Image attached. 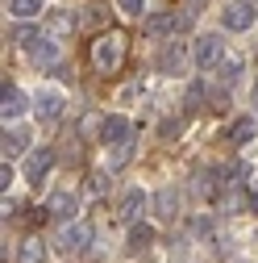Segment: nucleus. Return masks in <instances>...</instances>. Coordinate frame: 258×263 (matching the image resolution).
Returning <instances> with one entry per match:
<instances>
[{
    "label": "nucleus",
    "instance_id": "nucleus-1",
    "mask_svg": "<svg viewBox=\"0 0 258 263\" xmlns=\"http://www.w3.org/2000/svg\"><path fill=\"white\" fill-rule=\"evenodd\" d=\"M88 59H92V67L100 71V76H117L125 67V59H129V38L121 34V29H104V34L92 38Z\"/></svg>",
    "mask_w": 258,
    "mask_h": 263
},
{
    "label": "nucleus",
    "instance_id": "nucleus-2",
    "mask_svg": "<svg viewBox=\"0 0 258 263\" xmlns=\"http://www.w3.org/2000/svg\"><path fill=\"white\" fill-rule=\"evenodd\" d=\"M100 142L113 151V155H109V167H113V172L125 167V163L134 159V146H138V138H134V121H129V117H104V125H100Z\"/></svg>",
    "mask_w": 258,
    "mask_h": 263
},
{
    "label": "nucleus",
    "instance_id": "nucleus-3",
    "mask_svg": "<svg viewBox=\"0 0 258 263\" xmlns=\"http://www.w3.org/2000/svg\"><path fill=\"white\" fill-rule=\"evenodd\" d=\"M17 42L25 46V54L38 63V67H58V42L46 34H34V29H17Z\"/></svg>",
    "mask_w": 258,
    "mask_h": 263
},
{
    "label": "nucleus",
    "instance_id": "nucleus-4",
    "mask_svg": "<svg viewBox=\"0 0 258 263\" xmlns=\"http://www.w3.org/2000/svg\"><path fill=\"white\" fill-rule=\"evenodd\" d=\"M191 63H196L200 71H217L221 63H225V42L217 34H200L196 46H191Z\"/></svg>",
    "mask_w": 258,
    "mask_h": 263
},
{
    "label": "nucleus",
    "instance_id": "nucleus-5",
    "mask_svg": "<svg viewBox=\"0 0 258 263\" xmlns=\"http://www.w3.org/2000/svg\"><path fill=\"white\" fill-rule=\"evenodd\" d=\"M92 247V226L88 221H67L58 230V251L62 255H83Z\"/></svg>",
    "mask_w": 258,
    "mask_h": 263
},
{
    "label": "nucleus",
    "instance_id": "nucleus-6",
    "mask_svg": "<svg viewBox=\"0 0 258 263\" xmlns=\"http://www.w3.org/2000/svg\"><path fill=\"white\" fill-rule=\"evenodd\" d=\"M254 21H258V9H254V0H233V5H225V13H221V25H225V29H233V34L250 29Z\"/></svg>",
    "mask_w": 258,
    "mask_h": 263
},
{
    "label": "nucleus",
    "instance_id": "nucleus-7",
    "mask_svg": "<svg viewBox=\"0 0 258 263\" xmlns=\"http://www.w3.org/2000/svg\"><path fill=\"white\" fill-rule=\"evenodd\" d=\"M50 167H54V146H38V151H29V159H25V180L34 184V188H42V180L50 176Z\"/></svg>",
    "mask_w": 258,
    "mask_h": 263
},
{
    "label": "nucleus",
    "instance_id": "nucleus-8",
    "mask_svg": "<svg viewBox=\"0 0 258 263\" xmlns=\"http://www.w3.org/2000/svg\"><path fill=\"white\" fill-rule=\"evenodd\" d=\"M146 205H150V196H146L142 188H129V192L121 196V205H117V221H125V226H134V221H142Z\"/></svg>",
    "mask_w": 258,
    "mask_h": 263
},
{
    "label": "nucleus",
    "instance_id": "nucleus-9",
    "mask_svg": "<svg viewBox=\"0 0 258 263\" xmlns=\"http://www.w3.org/2000/svg\"><path fill=\"white\" fill-rule=\"evenodd\" d=\"M25 109H29L25 92H21L17 84H9V80H5V84H0V113H5V125H9V121H17Z\"/></svg>",
    "mask_w": 258,
    "mask_h": 263
},
{
    "label": "nucleus",
    "instance_id": "nucleus-10",
    "mask_svg": "<svg viewBox=\"0 0 258 263\" xmlns=\"http://www.w3.org/2000/svg\"><path fill=\"white\" fill-rule=\"evenodd\" d=\"M34 109H38V121H42V125H58V117H62L67 105H62V96H58L54 88H42L38 101H34Z\"/></svg>",
    "mask_w": 258,
    "mask_h": 263
},
{
    "label": "nucleus",
    "instance_id": "nucleus-11",
    "mask_svg": "<svg viewBox=\"0 0 258 263\" xmlns=\"http://www.w3.org/2000/svg\"><path fill=\"white\" fill-rule=\"evenodd\" d=\"M46 209H50V217H75V209H79V192L75 188H54L50 192V201H46Z\"/></svg>",
    "mask_w": 258,
    "mask_h": 263
},
{
    "label": "nucleus",
    "instance_id": "nucleus-12",
    "mask_svg": "<svg viewBox=\"0 0 258 263\" xmlns=\"http://www.w3.org/2000/svg\"><path fill=\"white\" fill-rule=\"evenodd\" d=\"M175 29H179V17L175 13H150L142 21V34L146 38H163V34H175Z\"/></svg>",
    "mask_w": 258,
    "mask_h": 263
},
{
    "label": "nucleus",
    "instance_id": "nucleus-13",
    "mask_svg": "<svg viewBox=\"0 0 258 263\" xmlns=\"http://www.w3.org/2000/svg\"><path fill=\"white\" fill-rule=\"evenodd\" d=\"M254 134H258V121L254 117H238V121H229V129H225V142L229 146H246V142H254Z\"/></svg>",
    "mask_w": 258,
    "mask_h": 263
},
{
    "label": "nucleus",
    "instance_id": "nucleus-14",
    "mask_svg": "<svg viewBox=\"0 0 258 263\" xmlns=\"http://www.w3.org/2000/svg\"><path fill=\"white\" fill-rule=\"evenodd\" d=\"M183 59H187V50H183V42H171L163 54H158V71H167V76H179V67H183Z\"/></svg>",
    "mask_w": 258,
    "mask_h": 263
},
{
    "label": "nucleus",
    "instance_id": "nucleus-15",
    "mask_svg": "<svg viewBox=\"0 0 258 263\" xmlns=\"http://www.w3.org/2000/svg\"><path fill=\"white\" fill-rule=\"evenodd\" d=\"M0 146H5V159H17V155L29 151V134H25V129H9V125H5V138H0Z\"/></svg>",
    "mask_w": 258,
    "mask_h": 263
},
{
    "label": "nucleus",
    "instance_id": "nucleus-16",
    "mask_svg": "<svg viewBox=\"0 0 258 263\" xmlns=\"http://www.w3.org/2000/svg\"><path fill=\"white\" fill-rule=\"evenodd\" d=\"M17 263H46V242L38 234H29L21 247H17Z\"/></svg>",
    "mask_w": 258,
    "mask_h": 263
},
{
    "label": "nucleus",
    "instance_id": "nucleus-17",
    "mask_svg": "<svg viewBox=\"0 0 258 263\" xmlns=\"http://www.w3.org/2000/svg\"><path fill=\"white\" fill-rule=\"evenodd\" d=\"M150 242H154V226H146V221H134V226H129V255L146 251Z\"/></svg>",
    "mask_w": 258,
    "mask_h": 263
},
{
    "label": "nucleus",
    "instance_id": "nucleus-18",
    "mask_svg": "<svg viewBox=\"0 0 258 263\" xmlns=\"http://www.w3.org/2000/svg\"><path fill=\"white\" fill-rule=\"evenodd\" d=\"M46 9V0H9V13L17 17V21H29V17H38Z\"/></svg>",
    "mask_w": 258,
    "mask_h": 263
},
{
    "label": "nucleus",
    "instance_id": "nucleus-19",
    "mask_svg": "<svg viewBox=\"0 0 258 263\" xmlns=\"http://www.w3.org/2000/svg\"><path fill=\"white\" fill-rule=\"evenodd\" d=\"M242 67H246L242 59H225L221 67H217V76H221V88H229V84H238V80H242Z\"/></svg>",
    "mask_w": 258,
    "mask_h": 263
},
{
    "label": "nucleus",
    "instance_id": "nucleus-20",
    "mask_svg": "<svg viewBox=\"0 0 258 263\" xmlns=\"http://www.w3.org/2000/svg\"><path fill=\"white\" fill-rule=\"evenodd\" d=\"M208 109V84H191L187 88V113H204Z\"/></svg>",
    "mask_w": 258,
    "mask_h": 263
},
{
    "label": "nucleus",
    "instance_id": "nucleus-21",
    "mask_svg": "<svg viewBox=\"0 0 258 263\" xmlns=\"http://www.w3.org/2000/svg\"><path fill=\"white\" fill-rule=\"evenodd\" d=\"M50 29H54V34H71V29H79V17H67V13H50Z\"/></svg>",
    "mask_w": 258,
    "mask_h": 263
},
{
    "label": "nucleus",
    "instance_id": "nucleus-22",
    "mask_svg": "<svg viewBox=\"0 0 258 263\" xmlns=\"http://www.w3.org/2000/svg\"><path fill=\"white\" fill-rule=\"evenodd\" d=\"M208 105H212V113H225V105H229V92L217 88V84H208Z\"/></svg>",
    "mask_w": 258,
    "mask_h": 263
},
{
    "label": "nucleus",
    "instance_id": "nucleus-23",
    "mask_svg": "<svg viewBox=\"0 0 258 263\" xmlns=\"http://www.w3.org/2000/svg\"><path fill=\"white\" fill-rule=\"evenodd\" d=\"M158 213H163V217H175V192H171V188L158 192Z\"/></svg>",
    "mask_w": 258,
    "mask_h": 263
},
{
    "label": "nucleus",
    "instance_id": "nucleus-24",
    "mask_svg": "<svg viewBox=\"0 0 258 263\" xmlns=\"http://www.w3.org/2000/svg\"><path fill=\"white\" fill-rule=\"evenodd\" d=\"M117 9H121V13H129V17H142L146 0H117Z\"/></svg>",
    "mask_w": 258,
    "mask_h": 263
},
{
    "label": "nucleus",
    "instance_id": "nucleus-25",
    "mask_svg": "<svg viewBox=\"0 0 258 263\" xmlns=\"http://www.w3.org/2000/svg\"><path fill=\"white\" fill-rule=\"evenodd\" d=\"M13 176H17V172L9 167V159H5V167H0V188H5V192H9V184H13Z\"/></svg>",
    "mask_w": 258,
    "mask_h": 263
},
{
    "label": "nucleus",
    "instance_id": "nucleus-26",
    "mask_svg": "<svg viewBox=\"0 0 258 263\" xmlns=\"http://www.w3.org/2000/svg\"><path fill=\"white\" fill-rule=\"evenodd\" d=\"M250 209H254V213H258V192H254V196H250Z\"/></svg>",
    "mask_w": 258,
    "mask_h": 263
},
{
    "label": "nucleus",
    "instance_id": "nucleus-27",
    "mask_svg": "<svg viewBox=\"0 0 258 263\" xmlns=\"http://www.w3.org/2000/svg\"><path fill=\"white\" fill-rule=\"evenodd\" d=\"M254 105H258V84H254Z\"/></svg>",
    "mask_w": 258,
    "mask_h": 263
}]
</instances>
